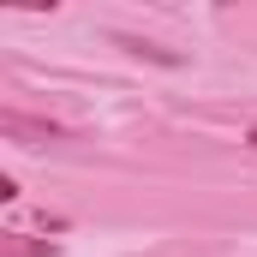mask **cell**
<instances>
[{
    "mask_svg": "<svg viewBox=\"0 0 257 257\" xmlns=\"http://www.w3.org/2000/svg\"><path fill=\"white\" fill-rule=\"evenodd\" d=\"M0 138H12V144H66V138H72V126H54V120H30V114L6 108V114H0Z\"/></svg>",
    "mask_w": 257,
    "mask_h": 257,
    "instance_id": "obj_1",
    "label": "cell"
},
{
    "mask_svg": "<svg viewBox=\"0 0 257 257\" xmlns=\"http://www.w3.org/2000/svg\"><path fill=\"white\" fill-rule=\"evenodd\" d=\"M54 239H30V233H0V257H54Z\"/></svg>",
    "mask_w": 257,
    "mask_h": 257,
    "instance_id": "obj_2",
    "label": "cell"
},
{
    "mask_svg": "<svg viewBox=\"0 0 257 257\" xmlns=\"http://www.w3.org/2000/svg\"><path fill=\"white\" fill-rule=\"evenodd\" d=\"M245 144H251V150H257V126H251V132H245Z\"/></svg>",
    "mask_w": 257,
    "mask_h": 257,
    "instance_id": "obj_3",
    "label": "cell"
}]
</instances>
